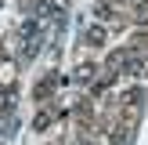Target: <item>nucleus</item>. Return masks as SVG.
Listing matches in <instances>:
<instances>
[{
    "label": "nucleus",
    "instance_id": "nucleus-1",
    "mask_svg": "<svg viewBox=\"0 0 148 145\" xmlns=\"http://www.w3.org/2000/svg\"><path fill=\"white\" fill-rule=\"evenodd\" d=\"M112 76H119V72H127V76H137V72L145 69V58L137 55V47H119L108 55V65H105Z\"/></svg>",
    "mask_w": 148,
    "mask_h": 145
},
{
    "label": "nucleus",
    "instance_id": "nucleus-2",
    "mask_svg": "<svg viewBox=\"0 0 148 145\" xmlns=\"http://www.w3.org/2000/svg\"><path fill=\"white\" fill-rule=\"evenodd\" d=\"M83 40L90 44V47H101V44H105V26H87Z\"/></svg>",
    "mask_w": 148,
    "mask_h": 145
},
{
    "label": "nucleus",
    "instance_id": "nucleus-3",
    "mask_svg": "<svg viewBox=\"0 0 148 145\" xmlns=\"http://www.w3.org/2000/svg\"><path fill=\"white\" fill-rule=\"evenodd\" d=\"M54 87H58V76H47V80H40V84H36V98L43 102L51 91H54Z\"/></svg>",
    "mask_w": 148,
    "mask_h": 145
},
{
    "label": "nucleus",
    "instance_id": "nucleus-4",
    "mask_svg": "<svg viewBox=\"0 0 148 145\" xmlns=\"http://www.w3.org/2000/svg\"><path fill=\"white\" fill-rule=\"evenodd\" d=\"M112 145H130V127H116V134H112Z\"/></svg>",
    "mask_w": 148,
    "mask_h": 145
},
{
    "label": "nucleus",
    "instance_id": "nucleus-5",
    "mask_svg": "<svg viewBox=\"0 0 148 145\" xmlns=\"http://www.w3.org/2000/svg\"><path fill=\"white\" fill-rule=\"evenodd\" d=\"M90 76H94V65H79L76 69V84H90Z\"/></svg>",
    "mask_w": 148,
    "mask_h": 145
},
{
    "label": "nucleus",
    "instance_id": "nucleus-6",
    "mask_svg": "<svg viewBox=\"0 0 148 145\" xmlns=\"http://www.w3.org/2000/svg\"><path fill=\"white\" fill-rule=\"evenodd\" d=\"M98 18H101V22H108V18H112V7H108L105 0H101V4H98Z\"/></svg>",
    "mask_w": 148,
    "mask_h": 145
},
{
    "label": "nucleus",
    "instance_id": "nucleus-7",
    "mask_svg": "<svg viewBox=\"0 0 148 145\" xmlns=\"http://www.w3.org/2000/svg\"><path fill=\"white\" fill-rule=\"evenodd\" d=\"M47 123H51V113H40V116H36V130H43Z\"/></svg>",
    "mask_w": 148,
    "mask_h": 145
}]
</instances>
